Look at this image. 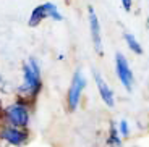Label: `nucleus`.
I'll use <instances>...</instances> for the list:
<instances>
[{
	"instance_id": "obj_1",
	"label": "nucleus",
	"mask_w": 149,
	"mask_h": 147,
	"mask_svg": "<svg viewBox=\"0 0 149 147\" xmlns=\"http://www.w3.org/2000/svg\"><path fill=\"white\" fill-rule=\"evenodd\" d=\"M44 89L42 66L37 57H28L21 65V83L15 89V97H19L29 105H36Z\"/></svg>"
},
{
	"instance_id": "obj_2",
	"label": "nucleus",
	"mask_w": 149,
	"mask_h": 147,
	"mask_svg": "<svg viewBox=\"0 0 149 147\" xmlns=\"http://www.w3.org/2000/svg\"><path fill=\"white\" fill-rule=\"evenodd\" d=\"M34 107L24 102L19 97H15L8 103H3L2 120L0 125H10L18 128H29L31 126V112Z\"/></svg>"
},
{
	"instance_id": "obj_3",
	"label": "nucleus",
	"mask_w": 149,
	"mask_h": 147,
	"mask_svg": "<svg viewBox=\"0 0 149 147\" xmlns=\"http://www.w3.org/2000/svg\"><path fill=\"white\" fill-rule=\"evenodd\" d=\"M86 86H88V79H86L84 73L81 70H76L73 73V76H71L70 86L67 89V97H65V105H67L68 112L78 110L81 99H83V94L86 91Z\"/></svg>"
},
{
	"instance_id": "obj_4",
	"label": "nucleus",
	"mask_w": 149,
	"mask_h": 147,
	"mask_svg": "<svg viewBox=\"0 0 149 147\" xmlns=\"http://www.w3.org/2000/svg\"><path fill=\"white\" fill-rule=\"evenodd\" d=\"M0 141L7 147H26L31 141L29 128L0 125Z\"/></svg>"
},
{
	"instance_id": "obj_5",
	"label": "nucleus",
	"mask_w": 149,
	"mask_h": 147,
	"mask_svg": "<svg viewBox=\"0 0 149 147\" xmlns=\"http://www.w3.org/2000/svg\"><path fill=\"white\" fill-rule=\"evenodd\" d=\"M113 66H115V76L122 87L127 92H131L134 87V73L131 70V65L128 58L123 55L122 52H115L113 57Z\"/></svg>"
},
{
	"instance_id": "obj_6",
	"label": "nucleus",
	"mask_w": 149,
	"mask_h": 147,
	"mask_svg": "<svg viewBox=\"0 0 149 147\" xmlns=\"http://www.w3.org/2000/svg\"><path fill=\"white\" fill-rule=\"evenodd\" d=\"M88 24H89V36L93 47L97 55H104V42H102V28L96 10L93 7H88Z\"/></svg>"
},
{
	"instance_id": "obj_7",
	"label": "nucleus",
	"mask_w": 149,
	"mask_h": 147,
	"mask_svg": "<svg viewBox=\"0 0 149 147\" xmlns=\"http://www.w3.org/2000/svg\"><path fill=\"white\" fill-rule=\"evenodd\" d=\"M93 78H94V83H96V87H97V92H99L101 100L109 107V108H112V107L115 105V94H113L112 87L109 86V83L105 81L104 76H102L97 70L93 71Z\"/></svg>"
},
{
	"instance_id": "obj_8",
	"label": "nucleus",
	"mask_w": 149,
	"mask_h": 147,
	"mask_svg": "<svg viewBox=\"0 0 149 147\" xmlns=\"http://www.w3.org/2000/svg\"><path fill=\"white\" fill-rule=\"evenodd\" d=\"M44 19H49L47 15V8H45V3H39L31 10L29 18H28V26L29 28H37L44 23Z\"/></svg>"
},
{
	"instance_id": "obj_9",
	"label": "nucleus",
	"mask_w": 149,
	"mask_h": 147,
	"mask_svg": "<svg viewBox=\"0 0 149 147\" xmlns=\"http://www.w3.org/2000/svg\"><path fill=\"white\" fill-rule=\"evenodd\" d=\"M123 41H125V45L128 47V50L134 55H143L144 53V49H143L139 39L134 34L131 33H123Z\"/></svg>"
},
{
	"instance_id": "obj_10",
	"label": "nucleus",
	"mask_w": 149,
	"mask_h": 147,
	"mask_svg": "<svg viewBox=\"0 0 149 147\" xmlns=\"http://www.w3.org/2000/svg\"><path fill=\"white\" fill-rule=\"evenodd\" d=\"M107 146H110V147H120L122 146V136L118 134V129H117L115 123H110V125H109Z\"/></svg>"
},
{
	"instance_id": "obj_11",
	"label": "nucleus",
	"mask_w": 149,
	"mask_h": 147,
	"mask_svg": "<svg viewBox=\"0 0 149 147\" xmlns=\"http://www.w3.org/2000/svg\"><path fill=\"white\" fill-rule=\"evenodd\" d=\"M44 3H45V8H47L49 19H52V21H63V15L60 13L58 7L54 2H44Z\"/></svg>"
},
{
	"instance_id": "obj_12",
	"label": "nucleus",
	"mask_w": 149,
	"mask_h": 147,
	"mask_svg": "<svg viewBox=\"0 0 149 147\" xmlns=\"http://www.w3.org/2000/svg\"><path fill=\"white\" fill-rule=\"evenodd\" d=\"M117 129H118V134L122 136V139L123 137H130L131 129H130V123H128L127 120H120V121L117 123Z\"/></svg>"
},
{
	"instance_id": "obj_13",
	"label": "nucleus",
	"mask_w": 149,
	"mask_h": 147,
	"mask_svg": "<svg viewBox=\"0 0 149 147\" xmlns=\"http://www.w3.org/2000/svg\"><path fill=\"white\" fill-rule=\"evenodd\" d=\"M133 3H134V0H120V5H122V8L127 13H130L133 10Z\"/></svg>"
},
{
	"instance_id": "obj_14",
	"label": "nucleus",
	"mask_w": 149,
	"mask_h": 147,
	"mask_svg": "<svg viewBox=\"0 0 149 147\" xmlns=\"http://www.w3.org/2000/svg\"><path fill=\"white\" fill-rule=\"evenodd\" d=\"M8 91V83L2 74H0V92H7Z\"/></svg>"
},
{
	"instance_id": "obj_15",
	"label": "nucleus",
	"mask_w": 149,
	"mask_h": 147,
	"mask_svg": "<svg viewBox=\"0 0 149 147\" xmlns=\"http://www.w3.org/2000/svg\"><path fill=\"white\" fill-rule=\"evenodd\" d=\"M2 110H3V102H2V97H0V120H2Z\"/></svg>"
},
{
	"instance_id": "obj_16",
	"label": "nucleus",
	"mask_w": 149,
	"mask_h": 147,
	"mask_svg": "<svg viewBox=\"0 0 149 147\" xmlns=\"http://www.w3.org/2000/svg\"><path fill=\"white\" fill-rule=\"evenodd\" d=\"M0 147H7V146H5V144L2 142V141H0Z\"/></svg>"
}]
</instances>
